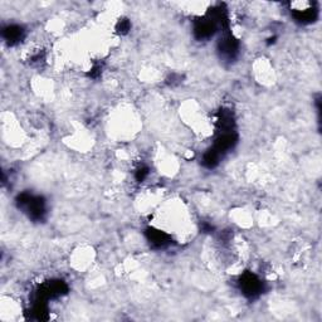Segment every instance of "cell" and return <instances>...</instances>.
Segmentation results:
<instances>
[{"label": "cell", "mask_w": 322, "mask_h": 322, "mask_svg": "<svg viewBox=\"0 0 322 322\" xmlns=\"http://www.w3.org/2000/svg\"><path fill=\"white\" fill-rule=\"evenodd\" d=\"M4 34H5L6 39L10 40V43H14V42H18V40L20 39L21 34H23V30H21V28L12 25V27H9L5 32H4Z\"/></svg>", "instance_id": "cell-2"}, {"label": "cell", "mask_w": 322, "mask_h": 322, "mask_svg": "<svg viewBox=\"0 0 322 322\" xmlns=\"http://www.w3.org/2000/svg\"><path fill=\"white\" fill-rule=\"evenodd\" d=\"M241 286L243 292L249 297H254V296L259 295L262 291V283L254 274H244L243 278L241 280Z\"/></svg>", "instance_id": "cell-1"}]
</instances>
